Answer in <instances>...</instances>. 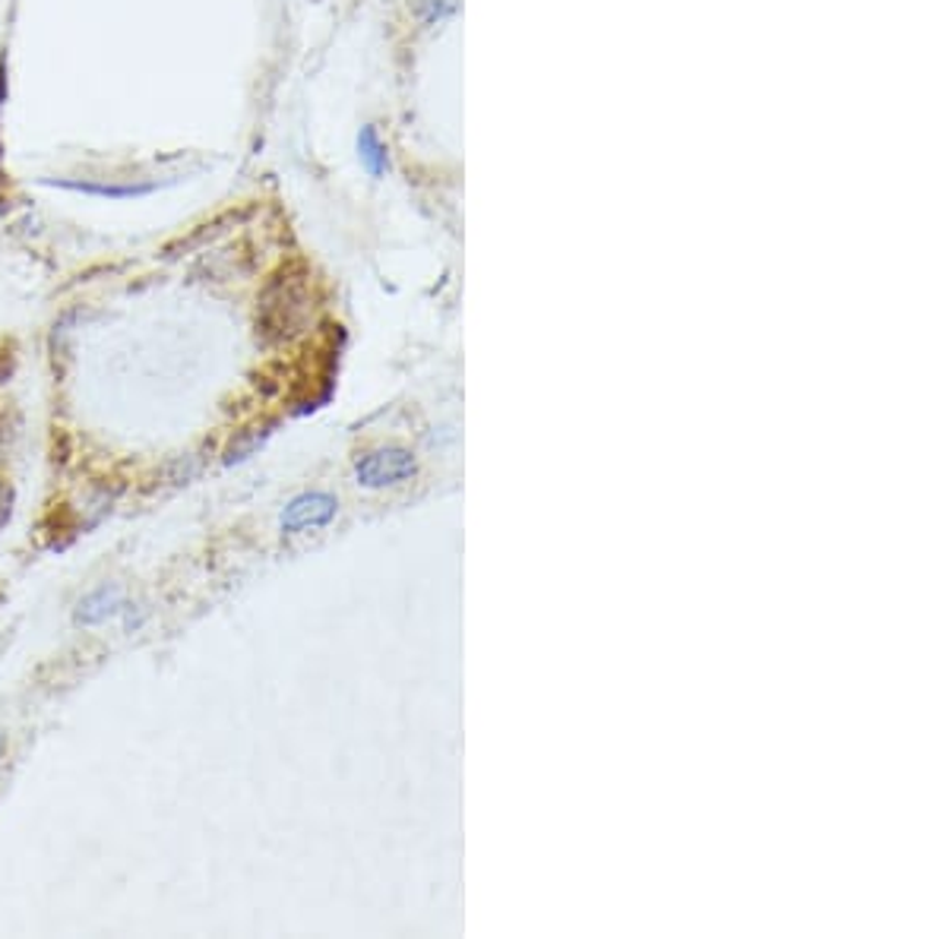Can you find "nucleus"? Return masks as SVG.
<instances>
[{
  "instance_id": "obj_1",
  "label": "nucleus",
  "mask_w": 949,
  "mask_h": 939,
  "mask_svg": "<svg viewBox=\"0 0 949 939\" xmlns=\"http://www.w3.org/2000/svg\"><path fill=\"white\" fill-rule=\"evenodd\" d=\"M418 472V462L409 450H377L361 459L355 468V478L361 487H393V484L409 482L411 475Z\"/></svg>"
},
{
  "instance_id": "obj_2",
  "label": "nucleus",
  "mask_w": 949,
  "mask_h": 939,
  "mask_svg": "<svg viewBox=\"0 0 949 939\" xmlns=\"http://www.w3.org/2000/svg\"><path fill=\"white\" fill-rule=\"evenodd\" d=\"M335 512H339L335 497L320 494V490H310V494L295 497V500L283 509V532L295 534L308 532V529H323V526L333 522Z\"/></svg>"
},
{
  "instance_id": "obj_3",
  "label": "nucleus",
  "mask_w": 949,
  "mask_h": 939,
  "mask_svg": "<svg viewBox=\"0 0 949 939\" xmlns=\"http://www.w3.org/2000/svg\"><path fill=\"white\" fill-rule=\"evenodd\" d=\"M124 608L128 605H124L121 585H99L77 605V623L79 627H99V623H108L111 617H118Z\"/></svg>"
},
{
  "instance_id": "obj_4",
  "label": "nucleus",
  "mask_w": 949,
  "mask_h": 939,
  "mask_svg": "<svg viewBox=\"0 0 949 939\" xmlns=\"http://www.w3.org/2000/svg\"><path fill=\"white\" fill-rule=\"evenodd\" d=\"M57 187L77 190V194H89V197H111V200H130V197H146L153 194V184H130V187H118V184H89V180H48Z\"/></svg>"
},
{
  "instance_id": "obj_5",
  "label": "nucleus",
  "mask_w": 949,
  "mask_h": 939,
  "mask_svg": "<svg viewBox=\"0 0 949 939\" xmlns=\"http://www.w3.org/2000/svg\"><path fill=\"white\" fill-rule=\"evenodd\" d=\"M42 532L48 534V548L64 551V548H67V544H70V541L79 534L77 516L60 504V507H54L52 512H48V519L42 522Z\"/></svg>"
},
{
  "instance_id": "obj_6",
  "label": "nucleus",
  "mask_w": 949,
  "mask_h": 939,
  "mask_svg": "<svg viewBox=\"0 0 949 939\" xmlns=\"http://www.w3.org/2000/svg\"><path fill=\"white\" fill-rule=\"evenodd\" d=\"M358 155H361V165L374 175V178H380L386 172V146L380 143V136H377V130L374 128H361L358 133Z\"/></svg>"
},
{
  "instance_id": "obj_7",
  "label": "nucleus",
  "mask_w": 949,
  "mask_h": 939,
  "mask_svg": "<svg viewBox=\"0 0 949 939\" xmlns=\"http://www.w3.org/2000/svg\"><path fill=\"white\" fill-rule=\"evenodd\" d=\"M266 433H269V431H257V428H254V431L238 433V437H234V440H231V443H229V450H225V462H229V465H231V462H241V459L251 456V453L257 450L260 443L266 440Z\"/></svg>"
},
{
  "instance_id": "obj_8",
  "label": "nucleus",
  "mask_w": 949,
  "mask_h": 939,
  "mask_svg": "<svg viewBox=\"0 0 949 939\" xmlns=\"http://www.w3.org/2000/svg\"><path fill=\"white\" fill-rule=\"evenodd\" d=\"M16 371V345L10 339H0V383H7Z\"/></svg>"
},
{
  "instance_id": "obj_9",
  "label": "nucleus",
  "mask_w": 949,
  "mask_h": 939,
  "mask_svg": "<svg viewBox=\"0 0 949 939\" xmlns=\"http://www.w3.org/2000/svg\"><path fill=\"white\" fill-rule=\"evenodd\" d=\"M3 750H7V737H3V731H0V756H3Z\"/></svg>"
}]
</instances>
